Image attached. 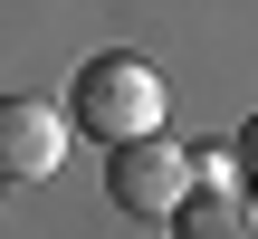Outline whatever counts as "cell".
I'll return each mask as SVG.
<instances>
[{
	"label": "cell",
	"instance_id": "cell-1",
	"mask_svg": "<svg viewBox=\"0 0 258 239\" xmlns=\"http://www.w3.org/2000/svg\"><path fill=\"white\" fill-rule=\"evenodd\" d=\"M67 125L77 134H96L105 153L115 144H134V134H153L163 125V77H153V57H86L77 67V86H67Z\"/></svg>",
	"mask_w": 258,
	"mask_h": 239
},
{
	"label": "cell",
	"instance_id": "cell-2",
	"mask_svg": "<svg viewBox=\"0 0 258 239\" xmlns=\"http://www.w3.org/2000/svg\"><path fill=\"white\" fill-rule=\"evenodd\" d=\"M191 182H201V153H182L163 125L134 134V144H115V163H105V201L134 211V220H172L191 201Z\"/></svg>",
	"mask_w": 258,
	"mask_h": 239
},
{
	"label": "cell",
	"instance_id": "cell-3",
	"mask_svg": "<svg viewBox=\"0 0 258 239\" xmlns=\"http://www.w3.org/2000/svg\"><path fill=\"white\" fill-rule=\"evenodd\" d=\"M67 163V105L48 96H0V172L10 182H48Z\"/></svg>",
	"mask_w": 258,
	"mask_h": 239
},
{
	"label": "cell",
	"instance_id": "cell-4",
	"mask_svg": "<svg viewBox=\"0 0 258 239\" xmlns=\"http://www.w3.org/2000/svg\"><path fill=\"white\" fill-rule=\"evenodd\" d=\"M172 239H258V201H239L230 182H191V201L172 211Z\"/></svg>",
	"mask_w": 258,
	"mask_h": 239
},
{
	"label": "cell",
	"instance_id": "cell-5",
	"mask_svg": "<svg viewBox=\"0 0 258 239\" xmlns=\"http://www.w3.org/2000/svg\"><path fill=\"white\" fill-rule=\"evenodd\" d=\"M239 172H249V182H258V115H249V125H239Z\"/></svg>",
	"mask_w": 258,
	"mask_h": 239
},
{
	"label": "cell",
	"instance_id": "cell-6",
	"mask_svg": "<svg viewBox=\"0 0 258 239\" xmlns=\"http://www.w3.org/2000/svg\"><path fill=\"white\" fill-rule=\"evenodd\" d=\"M0 182H10V172H0Z\"/></svg>",
	"mask_w": 258,
	"mask_h": 239
}]
</instances>
